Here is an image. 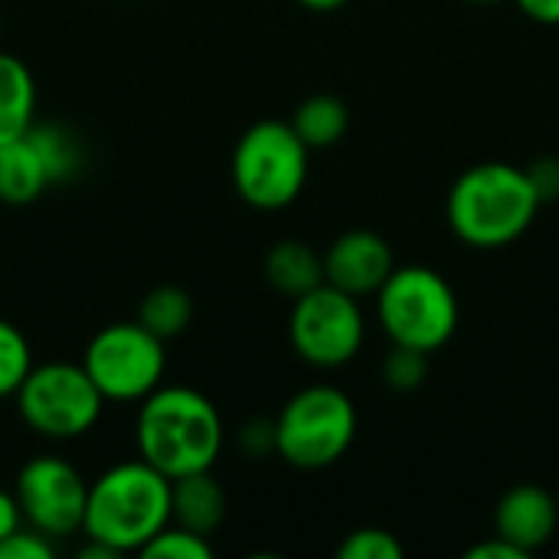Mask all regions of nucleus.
<instances>
[{
	"mask_svg": "<svg viewBox=\"0 0 559 559\" xmlns=\"http://www.w3.org/2000/svg\"><path fill=\"white\" fill-rule=\"evenodd\" d=\"M82 367L105 403H141L160 386L167 350L164 341L141 321H118L88 341Z\"/></svg>",
	"mask_w": 559,
	"mask_h": 559,
	"instance_id": "obj_8",
	"label": "nucleus"
},
{
	"mask_svg": "<svg viewBox=\"0 0 559 559\" xmlns=\"http://www.w3.org/2000/svg\"><path fill=\"white\" fill-rule=\"evenodd\" d=\"M141 557L147 559H210L213 557V547H210V537L203 534H193L180 524H167L144 550Z\"/></svg>",
	"mask_w": 559,
	"mask_h": 559,
	"instance_id": "obj_21",
	"label": "nucleus"
},
{
	"mask_svg": "<svg viewBox=\"0 0 559 559\" xmlns=\"http://www.w3.org/2000/svg\"><path fill=\"white\" fill-rule=\"evenodd\" d=\"M377 314L386 337L423 354L442 350L459 331V295L429 265H396L377 292Z\"/></svg>",
	"mask_w": 559,
	"mask_h": 559,
	"instance_id": "obj_4",
	"label": "nucleus"
},
{
	"mask_svg": "<svg viewBox=\"0 0 559 559\" xmlns=\"http://www.w3.org/2000/svg\"><path fill=\"white\" fill-rule=\"evenodd\" d=\"M540 206L527 167L485 160L459 174L445 200V219L465 246L504 249L534 226Z\"/></svg>",
	"mask_w": 559,
	"mask_h": 559,
	"instance_id": "obj_2",
	"label": "nucleus"
},
{
	"mask_svg": "<svg viewBox=\"0 0 559 559\" xmlns=\"http://www.w3.org/2000/svg\"><path fill=\"white\" fill-rule=\"evenodd\" d=\"M557 504H559V491H557Z\"/></svg>",
	"mask_w": 559,
	"mask_h": 559,
	"instance_id": "obj_32",
	"label": "nucleus"
},
{
	"mask_svg": "<svg viewBox=\"0 0 559 559\" xmlns=\"http://www.w3.org/2000/svg\"><path fill=\"white\" fill-rule=\"evenodd\" d=\"M559 531L557 495L540 485L511 488L495 508V534L524 550L527 557L547 547Z\"/></svg>",
	"mask_w": 559,
	"mask_h": 559,
	"instance_id": "obj_12",
	"label": "nucleus"
},
{
	"mask_svg": "<svg viewBox=\"0 0 559 559\" xmlns=\"http://www.w3.org/2000/svg\"><path fill=\"white\" fill-rule=\"evenodd\" d=\"M36 118V82L23 59L0 49V144L23 138Z\"/></svg>",
	"mask_w": 559,
	"mask_h": 559,
	"instance_id": "obj_16",
	"label": "nucleus"
},
{
	"mask_svg": "<svg viewBox=\"0 0 559 559\" xmlns=\"http://www.w3.org/2000/svg\"><path fill=\"white\" fill-rule=\"evenodd\" d=\"M429 357L432 354H423V350L393 344V350L383 360V380H386V386L396 390V393H409V390L423 386L426 377H429Z\"/></svg>",
	"mask_w": 559,
	"mask_h": 559,
	"instance_id": "obj_22",
	"label": "nucleus"
},
{
	"mask_svg": "<svg viewBox=\"0 0 559 559\" xmlns=\"http://www.w3.org/2000/svg\"><path fill=\"white\" fill-rule=\"evenodd\" d=\"M406 547L383 527H360L344 537L337 559H403Z\"/></svg>",
	"mask_w": 559,
	"mask_h": 559,
	"instance_id": "obj_23",
	"label": "nucleus"
},
{
	"mask_svg": "<svg viewBox=\"0 0 559 559\" xmlns=\"http://www.w3.org/2000/svg\"><path fill=\"white\" fill-rule=\"evenodd\" d=\"M357 439L354 400L328 383L298 390L275 416V455L301 472L331 468Z\"/></svg>",
	"mask_w": 559,
	"mask_h": 559,
	"instance_id": "obj_5",
	"label": "nucleus"
},
{
	"mask_svg": "<svg viewBox=\"0 0 559 559\" xmlns=\"http://www.w3.org/2000/svg\"><path fill=\"white\" fill-rule=\"evenodd\" d=\"M0 29H3V23H0Z\"/></svg>",
	"mask_w": 559,
	"mask_h": 559,
	"instance_id": "obj_33",
	"label": "nucleus"
},
{
	"mask_svg": "<svg viewBox=\"0 0 559 559\" xmlns=\"http://www.w3.org/2000/svg\"><path fill=\"white\" fill-rule=\"evenodd\" d=\"M465 557L468 559H524L527 554H524V550H518L514 544H508L504 537L491 534L485 544H475Z\"/></svg>",
	"mask_w": 559,
	"mask_h": 559,
	"instance_id": "obj_27",
	"label": "nucleus"
},
{
	"mask_svg": "<svg viewBox=\"0 0 559 559\" xmlns=\"http://www.w3.org/2000/svg\"><path fill=\"white\" fill-rule=\"evenodd\" d=\"M298 3L308 7V10H318V13H331V10H341L350 0H298Z\"/></svg>",
	"mask_w": 559,
	"mask_h": 559,
	"instance_id": "obj_30",
	"label": "nucleus"
},
{
	"mask_svg": "<svg viewBox=\"0 0 559 559\" xmlns=\"http://www.w3.org/2000/svg\"><path fill=\"white\" fill-rule=\"evenodd\" d=\"M393 269H396L393 249L373 229L341 233L324 252V282L354 298L377 295Z\"/></svg>",
	"mask_w": 559,
	"mask_h": 559,
	"instance_id": "obj_11",
	"label": "nucleus"
},
{
	"mask_svg": "<svg viewBox=\"0 0 559 559\" xmlns=\"http://www.w3.org/2000/svg\"><path fill=\"white\" fill-rule=\"evenodd\" d=\"M52 540L33 527H20L0 544V559H52Z\"/></svg>",
	"mask_w": 559,
	"mask_h": 559,
	"instance_id": "obj_24",
	"label": "nucleus"
},
{
	"mask_svg": "<svg viewBox=\"0 0 559 559\" xmlns=\"http://www.w3.org/2000/svg\"><path fill=\"white\" fill-rule=\"evenodd\" d=\"M239 442H242L246 455H252V459L272 455L275 452V419H252L249 426H242Z\"/></svg>",
	"mask_w": 559,
	"mask_h": 559,
	"instance_id": "obj_26",
	"label": "nucleus"
},
{
	"mask_svg": "<svg viewBox=\"0 0 559 559\" xmlns=\"http://www.w3.org/2000/svg\"><path fill=\"white\" fill-rule=\"evenodd\" d=\"M527 177H531L540 203L559 200V157H537L534 164H527Z\"/></svg>",
	"mask_w": 559,
	"mask_h": 559,
	"instance_id": "obj_25",
	"label": "nucleus"
},
{
	"mask_svg": "<svg viewBox=\"0 0 559 559\" xmlns=\"http://www.w3.org/2000/svg\"><path fill=\"white\" fill-rule=\"evenodd\" d=\"M26 521H23V511H20V501H16V495L13 491H0V544L13 534V531H20Z\"/></svg>",
	"mask_w": 559,
	"mask_h": 559,
	"instance_id": "obj_28",
	"label": "nucleus"
},
{
	"mask_svg": "<svg viewBox=\"0 0 559 559\" xmlns=\"http://www.w3.org/2000/svg\"><path fill=\"white\" fill-rule=\"evenodd\" d=\"M16 413L43 439L69 442L95 429L105 409V396L92 383L82 364H33L16 390Z\"/></svg>",
	"mask_w": 559,
	"mask_h": 559,
	"instance_id": "obj_7",
	"label": "nucleus"
},
{
	"mask_svg": "<svg viewBox=\"0 0 559 559\" xmlns=\"http://www.w3.org/2000/svg\"><path fill=\"white\" fill-rule=\"evenodd\" d=\"M226 518V491L210 472L170 481V524L210 537Z\"/></svg>",
	"mask_w": 559,
	"mask_h": 559,
	"instance_id": "obj_13",
	"label": "nucleus"
},
{
	"mask_svg": "<svg viewBox=\"0 0 559 559\" xmlns=\"http://www.w3.org/2000/svg\"><path fill=\"white\" fill-rule=\"evenodd\" d=\"M265 278L278 295L295 301L324 285V255L301 239H282L265 255Z\"/></svg>",
	"mask_w": 559,
	"mask_h": 559,
	"instance_id": "obj_15",
	"label": "nucleus"
},
{
	"mask_svg": "<svg viewBox=\"0 0 559 559\" xmlns=\"http://www.w3.org/2000/svg\"><path fill=\"white\" fill-rule=\"evenodd\" d=\"M518 7L534 23H544V26L559 23V0H518Z\"/></svg>",
	"mask_w": 559,
	"mask_h": 559,
	"instance_id": "obj_29",
	"label": "nucleus"
},
{
	"mask_svg": "<svg viewBox=\"0 0 559 559\" xmlns=\"http://www.w3.org/2000/svg\"><path fill=\"white\" fill-rule=\"evenodd\" d=\"M292 128L298 131V138L311 151H324V147H334L347 134V128H350V108L337 95L321 92V95L305 98L295 108Z\"/></svg>",
	"mask_w": 559,
	"mask_h": 559,
	"instance_id": "obj_17",
	"label": "nucleus"
},
{
	"mask_svg": "<svg viewBox=\"0 0 559 559\" xmlns=\"http://www.w3.org/2000/svg\"><path fill=\"white\" fill-rule=\"evenodd\" d=\"M33 370V350L23 331L0 318V400L16 396L26 373Z\"/></svg>",
	"mask_w": 559,
	"mask_h": 559,
	"instance_id": "obj_20",
	"label": "nucleus"
},
{
	"mask_svg": "<svg viewBox=\"0 0 559 559\" xmlns=\"http://www.w3.org/2000/svg\"><path fill=\"white\" fill-rule=\"evenodd\" d=\"M170 524V478L144 459L118 462L88 485L82 534L111 554H141Z\"/></svg>",
	"mask_w": 559,
	"mask_h": 559,
	"instance_id": "obj_3",
	"label": "nucleus"
},
{
	"mask_svg": "<svg viewBox=\"0 0 559 559\" xmlns=\"http://www.w3.org/2000/svg\"><path fill=\"white\" fill-rule=\"evenodd\" d=\"M223 416L200 390L157 386L138 403V459L164 472L170 481L197 472H213L223 452Z\"/></svg>",
	"mask_w": 559,
	"mask_h": 559,
	"instance_id": "obj_1",
	"label": "nucleus"
},
{
	"mask_svg": "<svg viewBox=\"0 0 559 559\" xmlns=\"http://www.w3.org/2000/svg\"><path fill=\"white\" fill-rule=\"evenodd\" d=\"M311 147L292 121H255L233 151V187L255 210H285L308 183Z\"/></svg>",
	"mask_w": 559,
	"mask_h": 559,
	"instance_id": "obj_6",
	"label": "nucleus"
},
{
	"mask_svg": "<svg viewBox=\"0 0 559 559\" xmlns=\"http://www.w3.org/2000/svg\"><path fill=\"white\" fill-rule=\"evenodd\" d=\"M475 3H501V0H475Z\"/></svg>",
	"mask_w": 559,
	"mask_h": 559,
	"instance_id": "obj_31",
	"label": "nucleus"
},
{
	"mask_svg": "<svg viewBox=\"0 0 559 559\" xmlns=\"http://www.w3.org/2000/svg\"><path fill=\"white\" fill-rule=\"evenodd\" d=\"M29 134L43 151V160H46V167L52 174V183L69 180L82 167V147L75 141V134H69L66 128H59V124H33Z\"/></svg>",
	"mask_w": 559,
	"mask_h": 559,
	"instance_id": "obj_19",
	"label": "nucleus"
},
{
	"mask_svg": "<svg viewBox=\"0 0 559 559\" xmlns=\"http://www.w3.org/2000/svg\"><path fill=\"white\" fill-rule=\"evenodd\" d=\"M138 321L154 331L160 341H170L177 334H183L193 321V298L177 288V285H157L141 298L138 308Z\"/></svg>",
	"mask_w": 559,
	"mask_h": 559,
	"instance_id": "obj_18",
	"label": "nucleus"
},
{
	"mask_svg": "<svg viewBox=\"0 0 559 559\" xmlns=\"http://www.w3.org/2000/svg\"><path fill=\"white\" fill-rule=\"evenodd\" d=\"M46 187H52V174L29 131L10 144H0V203L26 206L39 200Z\"/></svg>",
	"mask_w": 559,
	"mask_h": 559,
	"instance_id": "obj_14",
	"label": "nucleus"
},
{
	"mask_svg": "<svg viewBox=\"0 0 559 559\" xmlns=\"http://www.w3.org/2000/svg\"><path fill=\"white\" fill-rule=\"evenodd\" d=\"M364 334L367 328L357 298L328 282L292 305L288 341L295 354L318 370H337L350 364L364 347Z\"/></svg>",
	"mask_w": 559,
	"mask_h": 559,
	"instance_id": "obj_9",
	"label": "nucleus"
},
{
	"mask_svg": "<svg viewBox=\"0 0 559 559\" xmlns=\"http://www.w3.org/2000/svg\"><path fill=\"white\" fill-rule=\"evenodd\" d=\"M13 495L20 501L26 527L46 534L49 540H62L82 531L88 481L82 472L59 455H36L16 472Z\"/></svg>",
	"mask_w": 559,
	"mask_h": 559,
	"instance_id": "obj_10",
	"label": "nucleus"
}]
</instances>
